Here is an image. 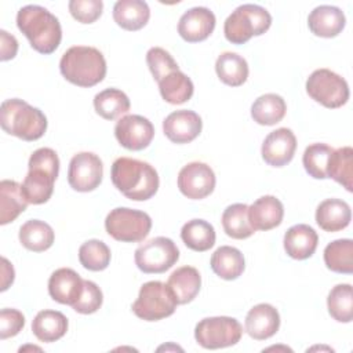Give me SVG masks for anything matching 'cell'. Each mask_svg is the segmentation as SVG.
<instances>
[{
	"instance_id": "6da1fadb",
	"label": "cell",
	"mask_w": 353,
	"mask_h": 353,
	"mask_svg": "<svg viewBox=\"0 0 353 353\" xmlns=\"http://www.w3.org/2000/svg\"><path fill=\"white\" fill-rule=\"evenodd\" d=\"M110 178L114 188L134 201L149 200L156 194L160 183L157 171L149 163L131 157L116 159Z\"/></svg>"
},
{
	"instance_id": "7a4b0ae2",
	"label": "cell",
	"mask_w": 353,
	"mask_h": 353,
	"mask_svg": "<svg viewBox=\"0 0 353 353\" xmlns=\"http://www.w3.org/2000/svg\"><path fill=\"white\" fill-rule=\"evenodd\" d=\"M17 26L26 36L32 48L44 55L52 54L62 39L58 18L41 6L22 7L17 14Z\"/></svg>"
},
{
	"instance_id": "3957f363",
	"label": "cell",
	"mask_w": 353,
	"mask_h": 353,
	"mask_svg": "<svg viewBox=\"0 0 353 353\" xmlns=\"http://www.w3.org/2000/svg\"><path fill=\"white\" fill-rule=\"evenodd\" d=\"M59 172V159L51 148H40L32 153L28 174L22 182V192L29 204H43L54 192V182Z\"/></svg>"
},
{
	"instance_id": "277c9868",
	"label": "cell",
	"mask_w": 353,
	"mask_h": 353,
	"mask_svg": "<svg viewBox=\"0 0 353 353\" xmlns=\"http://www.w3.org/2000/svg\"><path fill=\"white\" fill-rule=\"evenodd\" d=\"M61 74L79 87H92L106 76V61L95 47L73 46L59 61Z\"/></svg>"
},
{
	"instance_id": "5b68a950",
	"label": "cell",
	"mask_w": 353,
	"mask_h": 353,
	"mask_svg": "<svg viewBox=\"0 0 353 353\" xmlns=\"http://www.w3.org/2000/svg\"><path fill=\"white\" fill-rule=\"evenodd\" d=\"M0 124L7 134L30 142L44 135L47 117L40 109L28 102L11 98L6 99L0 106Z\"/></svg>"
},
{
	"instance_id": "8992f818",
	"label": "cell",
	"mask_w": 353,
	"mask_h": 353,
	"mask_svg": "<svg viewBox=\"0 0 353 353\" xmlns=\"http://www.w3.org/2000/svg\"><path fill=\"white\" fill-rule=\"evenodd\" d=\"M272 25L269 11L258 4L239 6L225 21L223 33L232 44H244L252 36L263 34Z\"/></svg>"
},
{
	"instance_id": "52a82bcc",
	"label": "cell",
	"mask_w": 353,
	"mask_h": 353,
	"mask_svg": "<svg viewBox=\"0 0 353 353\" xmlns=\"http://www.w3.org/2000/svg\"><path fill=\"white\" fill-rule=\"evenodd\" d=\"M105 229L109 236L121 243L142 241L152 229L150 216L139 210L117 207L105 219Z\"/></svg>"
},
{
	"instance_id": "ba28073f",
	"label": "cell",
	"mask_w": 353,
	"mask_h": 353,
	"mask_svg": "<svg viewBox=\"0 0 353 353\" xmlns=\"http://www.w3.org/2000/svg\"><path fill=\"white\" fill-rule=\"evenodd\" d=\"M176 301L165 283L148 281L132 303V312L145 321H157L171 316L176 309Z\"/></svg>"
},
{
	"instance_id": "9c48e42d",
	"label": "cell",
	"mask_w": 353,
	"mask_h": 353,
	"mask_svg": "<svg viewBox=\"0 0 353 353\" xmlns=\"http://www.w3.org/2000/svg\"><path fill=\"white\" fill-rule=\"evenodd\" d=\"M306 92L328 109L343 106L349 99V85L343 77L330 69H316L306 80Z\"/></svg>"
},
{
	"instance_id": "30bf717a",
	"label": "cell",
	"mask_w": 353,
	"mask_h": 353,
	"mask_svg": "<svg viewBox=\"0 0 353 353\" xmlns=\"http://www.w3.org/2000/svg\"><path fill=\"white\" fill-rule=\"evenodd\" d=\"M243 335L241 324L228 316L205 317L194 328V338L204 349H222L236 345Z\"/></svg>"
},
{
	"instance_id": "8fae6325",
	"label": "cell",
	"mask_w": 353,
	"mask_h": 353,
	"mask_svg": "<svg viewBox=\"0 0 353 353\" xmlns=\"http://www.w3.org/2000/svg\"><path fill=\"white\" fill-rule=\"evenodd\" d=\"M135 265L143 273H163L179 259L176 244L168 237H153L135 250Z\"/></svg>"
},
{
	"instance_id": "7c38bea8",
	"label": "cell",
	"mask_w": 353,
	"mask_h": 353,
	"mask_svg": "<svg viewBox=\"0 0 353 353\" xmlns=\"http://www.w3.org/2000/svg\"><path fill=\"white\" fill-rule=\"evenodd\" d=\"M103 165L102 160L91 152H80L74 154L69 163L68 182L77 192H91L102 182Z\"/></svg>"
},
{
	"instance_id": "4fadbf2b",
	"label": "cell",
	"mask_w": 353,
	"mask_h": 353,
	"mask_svg": "<svg viewBox=\"0 0 353 353\" xmlns=\"http://www.w3.org/2000/svg\"><path fill=\"white\" fill-rule=\"evenodd\" d=\"M178 188L188 199H204L210 196L215 188V174L208 164L192 161L181 168L178 174Z\"/></svg>"
},
{
	"instance_id": "5bb4252c",
	"label": "cell",
	"mask_w": 353,
	"mask_h": 353,
	"mask_svg": "<svg viewBox=\"0 0 353 353\" xmlns=\"http://www.w3.org/2000/svg\"><path fill=\"white\" fill-rule=\"evenodd\" d=\"M114 137L128 150L148 148L154 137L153 124L143 116L125 114L114 125Z\"/></svg>"
},
{
	"instance_id": "9a60e30c",
	"label": "cell",
	"mask_w": 353,
	"mask_h": 353,
	"mask_svg": "<svg viewBox=\"0 0 353 353\" xmlns=\"http://www.w3.org/2000/svg\"><path fill=\"white\" fill-rule=\"evenodd\" d=\"M296 149V138L294 132L287 128L281 127L268 134L262 143V159L266 164L272 167H283L288 164Z\"/></svg>"
},
{
	"instance_id": "2e32d148",
	"label": "cell",
	"mask_w": 353,
	"mask_h": 353,
	"mask_svg": "<svg viewBox=\"0 0 353 353\" xmlns=\"http://www.w3.org/2000/svg\"><path fill=\"white\" fill-rule=\"evenodd\" d=\"M203 128L201 117L188 109H181L170 113L163 121L165 137L174 143H189L196 139Z\"/></svg>"
},
{
	"instance_id": "e0dca14e",
	"label": "cell",
	"mask_w": 353,
	"mask_h": 353,
	"mask_svg": "<svg viewBox=\"0 0 353 353\" xmlns=\"http://www.w3.org/2000/svg\"><path fill=\"white\" fill-rule=\"evenodd\" d=\"M215 28V15L207 7H193L182 14L178 22V33L188 43L205 40Z\"/></svg>"
},
{
	"instance_id": "ac0fdd59",
	"label": "cell",
	"mask_w": 353,
	"mask_h": 353,
	"mask_svg": "<svg viewBox=\"0 0 353 353\" xmlns=\"http://www.w3.org/2000/svg\"><path fill=\"white\" fill-rule=\"evenodd\" d=\"M84 280L70 268L57 269L48 280L50 296L62 305L73 306L81 296Z\"/></svg>"
},
{
	"instance_id": "d6986e66",
	"label": "cell",
	"mask_w": 353,
	"mask_h": 353,
	"mask_svg": "<svg viewBox=\"0 0 353 353\" xmlns=\"http://www.w3.org/2000/svg\"><path fill=\"white\" fill-rule=\"evenodd\" d=\"M280 327V314L269 303H258L250 309L245 316V331L256 341H265L273 336Z\"/></svg>"
},
{
	"instance_id": "ffe728a7",
	"label": "cell",
	"mask_w": 353,
	"mask_h": 353,
	"mask_svg": "<svg viewBox=\"0 0 353 353\" xmlns=\"http://www.w3.org/2000/svg\"><path fill=\"white\" fill-rule=\"evenodd\" d=\"M284 216V207L274 196H262L248 207V221L254 230H270L279 226Z\"/></svg>"
},
{
	"instance_id": "44dd1931",
	"label": "cell",
	"mask_w": 353,
	"mask_h": 353,
	"mask_svg": "<svg viewBox=\"0 0 353 353\" xmlns=\"http://www.w3.org/2000/svg\"><path fill=\"white\" fill-rule=\"evenodd\" d=\"M346 23L343 11L335 6H319L307 17V25L313 34L319 37L338 36Z\"/></svg>"
},
{
	"instance_id": "7402d4cb",
	"label": "cell",
	"mask_w": 353,
	"mask_h": 353,
	"mask_svg": "<svg viewBox=\"0 0 353 353\" xmlns=\"http://www.w3.org/2000/svg\"><path fill=\"white\" fill-rule=\"evenodd\" d=\"M319 243L316 230L305 223L291 226L284 234V250L285 252L298 261L310 258Z\"/></svg>"
},
{
	"instance_id": "603a6c76",
	"label": "cell",
	"mask_w": 353,
	"mask_h": 353,
	"mask_svg": "<svg viewBox=\"0 0 353 353\" xmlns=\"http://www.w3.org/2000/svg\"><path fill=\"white\" fill-rule=\"evenodd\" d=\"M178 305L192 302L200 291L201 276L193 266H181L174 270L167 281Z\"/></svg>"
},
{
	"instance_id": "cb8c5ba5",
	"label": "cell",
	"mask_w": 353,
	"mask_h": 353,
	"mask_svg": "<svg viewBox=\"0 0 353 353\" xmlns=\"http://www.w3.org/2000/svg\"><path fill=\"white\" fill-rule=\"evenodd\" d=\"M352 219L350 205L341 199H327L317 205L316 222L325 232H339Z\"/></svg>"
},
{
	"instance_id": "d4e9b609",
	"label": "cell",
	"mask_w": 353,
	"mask_h": 353,
	"mask_svg": "<svg viewBox=\"0 0 353 353\" xmlns=\"http://www.w3.org/2000/svg\"><path fill=\"white\" fill-rule=\"evenodd\" d=\"M22 185L17 181L3 179L0 182V225L15 221L28 207Z\"/></svg>"
},
{
	"instance_id": "484cf974",
	"label": "cell",
	"mask_w": 353,
	"mask_h": 353,
	"mask_svg": "<svg viewBox=\"0 0 353 353\" xmlns=\"http://www.w3.org/2000/svg\"><path fill=\"white\" fill-rule=\"evenodd\" d=\"M150 18V10L142 0H119L113 7L114 22L125 30L142 29Z\"/></svg>"
},
{
	"instance_id": "4316f807",
	"label": "cell",
	"mask_w": 353,
	"mask_h": 353,
	"mask_svg": "<svg viewBox=\"0 0 353 353\" xmlns=\"http://www.w3.org/2000/svg\"><path fill=\"white\" fill-rule=\"evenodd\" d=\"M32 331L41 342H55L68 331V319L58 310H41L32 321Z\"/></svg>"
},
{
	"instance_id": "83f0119b",
	"label": "cell",
	"mask_w": 353,
	"mask_h": 353,
	"mask_svg": "<svg viewBox=\"0 0 353 353\" xmlns=\"http://www.w3.org/2000/svg\"><path fill=\"white\" fill-rule=\"evenodd\" d=\"M245 262L240 250L222 245L216 248L211 256L212 272L223 280H234L240 277L244 272Z\"/></svg>"
},
{
	"instance_id": "f1b7e54d",
	"label": "cell",
	"mask_w": 353,
	"mask_h": 353,
	"mask_svg": "<svg viewBox=\"0 0 353 353\" xmlns=\"http://www.w3.org/2000/svg\"><path fill=\"white\" fill-rule=\"evenodd\" d=\"M52 228L40 219L26 221L19 228V241L21 244L33 252H43L48 250L54 243Z\"/></svg>"
},
{
	"instance_id": "f546056e",
	"label": "cell",
	"mask_w": 353,
	"mask_h": 353,
	"mask_svg": "<svg viewBox=\"0 0 353 353\" xmlns=\"http://www.w3.org/2000/svg\"><path fill=\"white\" fill-rule=\"evenodd\" d=\"M215 72L222 83L230 87H239L248 77L247 61L236 52H222L215 62Z\"/></svg>"
},
{
	"instance_id": "4dcf8cb0",
	"label": "cell",
	"mask_w": 353,
	"mask_h": 353,
	"mask_svg": "<svg viewBox=\"0 0 353 353\" xmlns=\"http://www.w3.org/2000/svg\"><path fill=\"white\" fill-rule=\"evenodd\" d=\"M287 105L283 97L277 94H263L258 97L251 106V116L261 125H274L285 116Z\"/></svg>"
},
{
	"instance_id": "1f68e13d",
	"label": "cell",
	"mask_w": 353,
	"mask_h": 353,
	"mask_svg": "<svg viewBox=\"0 0 353 353\" xmlns=\"http://www.w3.org/2000/svg\"><path fill=\"white\" fill-rule=\"evenodd\" d=\"M181 239L188 248L204 252L215 244V229L204 219H192L182 226Z\"/></svg>"
},
{
	"instance_id": "d6a6232c",
	"label": "cell",
	"mask_w": 353,
	"mask_h": 353,
	"mask_svg": "<svg viewBox=\"0 0 353 353\" xmlns=\"http://www.w3.org/2000/svg\"><path fill=\"white\" fill-rule=\"evenodd\" d=\"M161 98L171 105H181L188 102L193 95L192 80L181 70L172 72L159 81Z\"/></svg>"
},
{
	"instance_id": "836d02e7",
	"label": "cell",
	"mask_w": 353,
	"mask_h": 353,
	"mask_svg": "<svg viewBox=\"0 0 353 353\" xmlns=\"http://www.w3.org/2000/svg\"><path fill=\"white\" fill-rule=\"evenodd\" d=\"M128 97L117 88H106L94 97L95 112L105 120H116L130 110Z\"/></svg>"
},
{
	"instance_id": "e575fe53",
	"label": "cell",
	"mask_w": 353,
	"mask_h": 353,
	"mask_svg": "<svg viewBox=\"0 0 353 353\" xmlns=\"http://www.w3.org/2000/svg\"><path fill=\"white\" fill-rule=\"evenodd\" d=\"M222 226L225 233L236 240H243L255 233L254 228L248 221V205L244 203H236L222 214Z\"/></svg>"
},
{
	"instance_id": "d590c367",
	"label": "cell",
	"mask_w": 353,
	"mask_h": 353,
	"mask_svg": "<svg viewBox=\"0 0 353 353\" xmlns=\"http://www.w3.org/2000/svg\"><path fill=\"white\" fill-rule=\"evenodd\" d=\"M324 263L335 272L350 274L353 272V241L350 239H338L324 248Z\"/></svg>"
},
{
	"instance_id": "8d00e7d4",
	"label": "cell",
	"mask_w": 353,
	"mask_h": 353,
	"mask_svg": "<svg viewBox=\"0 0 353 353\" xmlns=\"http://www.w3.org/2000/svg\"><path fill=\"white\" fill-rule=\"evenodd\" d=\"M328 178L341 183L347 192L353 190V149L350 146L334 149L328 163Z\"/></svg>"
},
{
	"instance_id": "74e56055",
	"label": "cell",
	"mask_w": 353,
	"mask_h": 353,
	"mask_svg": "<svg viewBox=\"0 0 353 353\" xmlns=\"http://www.w3.org/2000/svg\"><path fill=\"white\" fill-rule=\"evenodd\" d=\"M327 307L331 317L339 323H350L353 319V295L350 284H336L328 294Z\"/></svg>"
},
{
	"instance_id": "f35d334b",
	"label": "cell",
	"mask_w": 353,
	"mask_h": 353,
	"mask_svg": "<svg viewBox=\"0 0 353 353\" xmlns=\"http://www.w3.org/2000/svg\"><path fill=\"white\" fill-rule=\"evenodd\" d=\"M334 149L327 143H312L309 145L302 157L306 172L316 179L328 178V163Z\"/></svg>"
},
{
	"instance_id": "ab89813d",
	"label": "cell",
	"mask_w": 353,
	"mask_h": 353,
	"mask_svg": "<svg viewBox=\"0 0 353 353\" xmlns=\"http://www.w3.org/2000/svg\"><path fill=\"white\" fill-rule=\"evenodd\" d=\"M79 261L83 268L88 270L101 272L106 269L110 262V250L101 240H87L79 248Z\"/></svg>"
},
{
	"instance_id": "60d3db41",
	"label": "cell",
	"mask_w": 353,
	"mask_h": 353,
	"mask_svg": "<svg viewBox=\"0 0 353 353\" xmlns=\"http://www.w3.org/2000/svg\"><path fill=\"white\" fill-rule=\"evenodd\" d=\"M146 63H148L154 80H157V81H160L167 74L179 70L178 63L171 57V54L161 47L149 48V51L146 52Z\"/></svg>"
},
{
	"instance_id": "b9f144b4",
	"label": "cell",
	"mask_w": 353,
	"mask_h": 353,
	"mask_svg": "<svg viewBox=\"0 0 353 353\" xmlns=\"http://www.w3.org/2000/svg\"><path fill=\"white\" fill-rule=\"evenodd\" d=\"M103 295L101 288L91 280H84V287L81 296L72 306L74 312L80 314H91L95 313L102 306Z\"/></svg>"
},
{
	"instance_id": "7bdbcfd3",
	"label": "cell",
	"mask_w": 353,
	"mask_h": 353,
	"mask_svg": "<svg viewBox=\"0 0 353 353\" xmlns=\"http://www.w3.org/2000/svg\"><path fill=\"white\" fill-rule=\"evenodd\" d=\"M68 7L76 21L81 23H92L101 17L103 3L101 0H70Z\"/></svg>"
},
{
	"instance_id": "ee69618b",
	"label": "cell",
	"mask_w": 353,
	"mask_h": 353,
	"mask_svg": "<svg viewBox=\"0 0 353 353\" xmlns=\"http://www.w3.org/2000/svg\"><path fill=\"white\" fill-rule=\"evenodd\" d=\"M25 325V316L17 309H1L0 312V339H7L19 334Z\"/></svg>"
},
{
	"instance_id": "f6af8a7d",
	"label": "cell",
	"mask_w": 353,
	"mask_h": 353,
	"mask_svg": "<svg viewBox=\"0 0 353 353\" xmlns=\"http://www.w3.org/2000/svg\"><path fill=\"white\" fill-rule=\"evenodd\" d=\"M18 51V41L17 39L6 32L4 29L0 30V59L8 61L17 55Z\"/></svg>"
},
{
	"instance_id": "bcb514c9",
	"label": "cell",
	"mask_w": 353,
	"mask_h": 353,
	"mask_svg": "<svg viewBox=\"0 0 353 353\" xmlns=\"http://www.w3.org/2000/svg\"><path fill=\"white\" fill-rule=\"evenodd\" d=\"M14 268L7 258H1V291H6L14 281Z\"/></svg>"
}]
</instances>
